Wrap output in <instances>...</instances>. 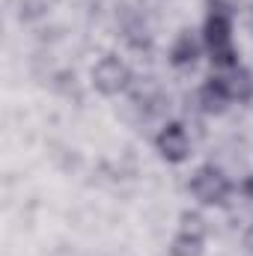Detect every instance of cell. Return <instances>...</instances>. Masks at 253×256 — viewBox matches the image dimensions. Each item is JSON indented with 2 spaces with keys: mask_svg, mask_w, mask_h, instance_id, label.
<instances>
[{
  "mask_svg": "<svg viewBox=\"0 0 253 256\" xmlns=\"http://www.w3.org/2000/svg\"><path fill=\"white\" fill-rule=\"evenodd\" d=\"M182 232H190V236H202L206 226H202V218L194 214V212H185L182 214Z\"/></svg>",
  "mask_w": 253,
  "mask_h": 256,
  "instance_id": "9c48e42d",
  "label": "cell"
},
{
  "mask_svg": "<svg viewBox=\"0 0 253 256\" xmlns=\"http://www.w3.org/2000/svg\"><path fill=\"white\" fill-rule=\"evenodd\" d=\"M196 57H200V42H196L190 33H182V36L173 42V51H170L173 66H190Z\"/></svg>",
  "mask_w": 253,
  "mask_h": 256,
  "instance_id": "52a82bcc",
  "label": "cell"
},
{
  "mask_svg": "<svg viewBox=\"0 0 253 256\" xmlns=\"http://www.w3.org/2000/svg\"><path fill=\"white\" fill-rule=\"evenodd\" d=\"M170 256H202V236L179 232L170 244Z\"/></svg>",
  "mask_w": 253,
  "mask_h": 256,
  "instance_id": "ba28073f",
  "label": "cell"
},
{
  "mask_svg": "<svg viewBox=\"0 0 253 256\" xmlns=\"http://www.w3.org/2000/svg\"><path fill=\"white\" fill-rule=\"evenodd\" d=\"M190 191L200 202L206 206H220L226 196H230V179L224 176L220 167L214 164H202L196 167V173L190 176Z\"/></svg>",
  "mask_w": 253,
  "mask_h": 256,
  "instance_id": "7a4b0ae2",
  "label": "cell"
},
{
  "mask_svg": "<svg viewBox=\"0 0 253 256\" xmlns=\"http://www.w3.org/2000/svg\"><path fill=\"white\" fill-rule=\"evenodd\" d=\"M224 80H226V90H230L232 102H250L253 98V74L248 68L236 66V68H230V74Z\"/></svg>",
  "mask_w": 253,
  "mask_h": 256,
  "instance_id": "8992f818",
  "label": "cell"
},
{
  "mask_svg": "<svg viewBox=\"0 0 253 256\" xmlns=\"http://www.w3.org/2000/svg\"><path fill=\"white\" fill-rule=\"evenodd\" d=\"M155 146H158L161 158H164V161H170V164H182V161L190 155L188 131L179 126V122H170V126L161 128V134L155 137Z\"/></svg>",
  "mask_w": 253,
  "mask_h": 256,
  "instance_id": "277c9868",
  "label": "cell"
},
{
  "mask_svg": "<svg viewBox=\"0 0 253 256\" xmlns=\"http://www.w3.org/2000/svg\"><path fill=\"white\" fill-rule=\"evenodd\" d=\"M128 80H131V68H128L120 57H104V60H98L96 68H92V84H96V90L104 92V96L122 92L128 86Z\"/></svg>",
  "mask_w": 253,
  "mask_h": 256,
  "instance_id": "3957f363",
  "label": "cell"
},
{
  "mask_svg": "<svg viewBox=\"0 0 253 256\" xmlns=\"http://www.w3.org/2000/svg\"><path fill=\"white\" fill-rule=\"evenodd\" d=\"M244 194L253 200V176H248V179H244Z\"/></svg>",
  "mask_w": 253,
  "mask_h": 256,
  "instance_id": "30bf717a",
  "label": "cell"
},
{
  "mask_svg": "<svg viewBox=\"0 0 253 256\" xmlns=\"http://www.w3.org/2000/svg\"><path fill=\"white\" fill-rule=\"evenodd\" d=\"M226 102L230 98V90H226V80L224 78H208L200 90V104L206 114H224L226 110Z\"/></svg>",
  "mask_w": 253,
  "mask_h": 256,
  "instance_id": "5b68a950",
  "label": "cell"
},
{
  "mask_svg": "<svg viewBox=\"0 0 253 256\" xmlns=\"http://www.w3.org/2000/svg\"><path fill=\"white\" fill-rule=\"evenodd\" d=\"M206 45L212 54V63L220 68H236V48H232V21L230 12L212 0V15L206 18Z\"/></svg>",
  "mask_w": 253,
  "mask_h": 256,
  "instance_id": "6da1fadb",
  "label": "cell"
}]
</instances>
